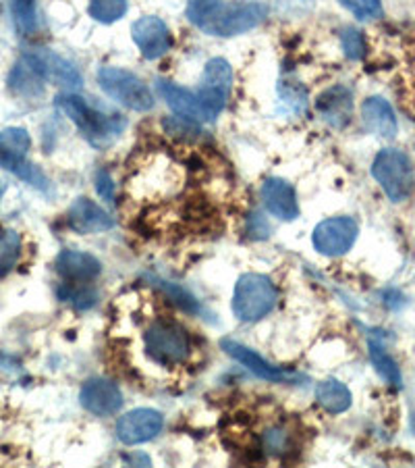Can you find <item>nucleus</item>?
<instances>
[{
  "label": "nucleus",
  "instance_id": "1",
  "mask_svg": "<svg viewBox=\"0 0 415 468\" xmlns=\"http://www.w3.org/2000/svg\"><path fill=\"white\" fill-rule=\"evenodd\" d=\"M55 104L69 117L78 130L83 133L89 146L98 150L110 148L123 135L127 119L115 111L102 109L73 92L58 94Z\"/></svg>",
  "mask_w": 415,
  "mask_h": 468
},
{
  "label": "nucleus",
  "instance_id": "24",
  "mask_svg": "<svg viewBox=\"0 0 415 468\" xmlns=\"http://www.w3.org/2000/svg\"><path fill=\"white\" fill-rule=\"evenodd\" d=\"M11 13L15 27L21 36H34L37 29L36 0H11Z\"/></svg>",
  "mask_w": 415,
  "mask_h": 468
},
{
  "label": "nucleus",
  "instance_id": "9",
  "mask_svg": "<svg viewBox=\"0 0 415 468\" xmlns=\"http://www.w3.org/2000/svg\"><path fill=\"white\" fill-rule=\"evenodd\" d=\"M359 228L351 217H332L314 229V248L324 256H343L358 239Z\"/></svg>",
  "mask_w": 415,
  "mask_h": 468
},
{
  "label": "nucleus",
  "instance_id": "36",
  "mask_svg": "<svg viewBox=\"0 0 415 468\" xmlns=\"http://www.w3.org/2000/svg\"><path fill=\"white\" fill-rule=\"evenodd\" d=\"M411 429H413V433H415V412L411 414Z\"/></svg>",
  "mask_w": 415,
  "mask_h": 468
},
{
  "label": "nucleus",
  "instance_id": "10",
  "mask_svg": "<svg viewBox=\"0 0 415 468\" xmlns=\"http://www.w3.org/2000/svg\"><path fill=\"white\" fill-rule=\"evenodd\" d=\"M24 58L34 69L40 73V78L47 84H55L65 90H79L83 86V78L71 60L63 58L52 50H32L26 52Z\"/></svg>",
  "mask_w": 415,
  "mask_h": 468
},
{
  "label": "nucleus",
  "instance_id": "37",
  "mask_svg": "<svg viewBox=\"0 0 415 468\" xmlns=\"http://www.w3.org/2000/svg\"><path fill=\"white\" fill-rule=\"evenodd\" d=\"M0 196H3V187H0Z\"/></svg>",
  "mask_w": 415,
  "mask_h": 468
},
{
  "label": "nucleus",
  "instance_id": "22",
  "mask_svg": "<svg viewBox=\"0 0 415 468\" xmlns=\"http://www.w3.org/2000/svg\"><path fill=\"white\" fill-rule=\"evenodd\" d=\"M316 402H318L322 410H327L330 414H341L345 410H349L353 398L345 383L337 379H327L318 383V388H316Z\"/></svg>",
  "mask_w": 415,
  "mask_h": 468
},
{
  "label": "nucleus",
  "instance_id": "27",
  "mask_svg": "<svg viewBox=\"0 0 415 468\" xmlns=\"http://www.w3.org/2000/svg\"><path fill=\"white\" fill-rule=\"evenodd\" d=\"M164 130L169 132L172 138H179V140H195L202 133L200 121L181 117V115L164 119Z\"/></svg>",
  "mask_w": 415,
  "mask_h": 468
},
{
  "label": "nucleus",
  "instance_id": "5",
  "mask_svg": "<svg viewBox=\"0 0 415 468\" xmlns=\"http://www.w3.org/2000/svg\"><path fill=\"white\" fill-rule=\"evenodd\" d=\"M32 148V138L24 127H6L0 132V167L11 171L13 176L21 177L27 184H32L40 190H47V177L44 173L26 161V156Z\"/></svg>",
  "mask_w": 415,
  "mask_h": 468
},
{
  "label": "nucleus",
  "instance_id": "20",
  "mask_svg": "<svg viewBox=\"0 0 415 468\" xmlns=\"http://www.w3.org/2000/svg\"><path fill=\"white\" fill-rule=\"evenodd\" d=\"M158 94L164 98V102L177 112L181 117H190L195 121H203V109L198 92H190V90L172 84L169 80L156 81Z\"/></svg>",
  "mask_w": 415,
  "mask_h": 468
},
{
  "label": "nucleus",
  "instance_id": "16",
  "mask_svg": "<svg viewBox=\"0 0 415 468\" xmlns=\"http://www.w3.org/2000/svg\"><path fill=\"white\" fill-rule=\"evenodd\" d=\"M260 196L268 213L276 218H281V221H296L299 217L296 190H293V186L286 179H281V177L266 179L262 184Z\"/></svg>",
  "mask_w": 415,
  "mask_h": 468
},
{
  "label": "nucleus",
  "instance_id": "11",
  "mask_svg": "<svg viewBox=\"0 0 415 468\" xmlns=\"http://www.w3.org/2000/svg\"><path fill=\"white\" fill-rule=\"evenodd\" d=\"M221 348L229 354L233 360H237L239 365H244L249 373H254L255 377H260L264 381L270 383H297L304 379V377L291 371H285L281 367L270 365L268 360H264L258 352H254L247 346L233 342V339H223Z\"/></svg>",
  "mask_w": 415,
  "mask_h": 468
},
{
  "label": "nucleus",
  "instance_id": "23",
  "mask_svg": "<svg viewBox=\"0 0 415 468\" xmlns=\"http://www.w3.org/2000/svg\"><path fill=\"white\" fill-rule=\"evenodd\" d=\"M368 354H369V360H372V365L376 368V373H379L384 381L395 385V388H401V368L397 367V362L392 360L390 354L382 348L379 342H369L368 344Z\"/></svg>",
  "mask_w": 415,
  "mask_h": 468
},
{
  "label": "nucleus",
  "instance_id": "33",
  "mask_svg": "<svg viewBox=\"0 0 415 468\" xmlns=\"http://www.w3.org/2000/svg\"><path fill=\"white\" fill-rule=\"evenodd\" d=\"M270 231H273V228H270V223L266 221V217H262L260 213H254L252 217H249V221H247L249 238L266 239L270 236Z\"/></svg>",
  "mask_w": 415,
  "mask_h": 468
},
{
  "label": "nucleus",
  "instance_id": "13",
  "mask_svg": "<svg viewBox=\"0 0 415 468\" xmlns=\"http://www.w3.org/2000/svg\"><path fill=\"white\" fill-rule=\"evenodd\" d=\"M164 417L154 409H138L127 412L125 417H120L117 422V437L125 445H140L162 431Z\"/></svg>",
  "mask_w": 415,
  "mask_h": 468
},
{
  "label": "nucleus",
  "instance_id": "8",
  "mask_svg": "<svg viewBox=\"0 0 415 468\" xmlns=\"http://www.w3.org/2000/svg\"><path fill=\"white\" fill-rule=\"evenodd\" d=\"M233 86V69L229 60L224 58H210L206 63V71H203V86L198 92L203 109V121L213 123L226 104Z\"/></svg>",
  "mask_w": 415,
  "mask_h": 468
},
{
  "label": "nucleus",
  "instance_id": "31",
  "mask_svg": "<svg viewBox=\"0 0 415 468\" xmlns=\"http://www.w3.org/2000/svg\"><path fill=\"white\" fill-rule=\"evenodd\" d=\"M158 283H161V288L169 293L171 300L183 308L185 313H192V314L202 313V306L198 304V300H195L192 293H187L183 288H179L177 283H169V282H158Z\"/></svg>",
  "mask_w": 415,
  "mask_h": 468
},
{
  "label": "nucleus",
  "instance_id": "4",
  "mask_svg": "<svg viewBox=\"0 0 415 468\" xmlns=\"http://www.w3.org/2000/svg\"><path fill=\"white\" fill-rule=\"evenodd\" d=\"M372 176L392 202L405 200L415 184L411 158L397 148H384L376 154L372 163Z\"/></svg>",
  "mask_w": 415,
  "mask_h": 468
},
{
  "label": "nucleus",
  "instance_id": "26",
  "mask_svg": "<svg viewBox=\"0 0 415 468\" xmlns=\"http://www.w3.org/2000/svg\"><path fill=\"white\" fill-rule=\"evenodd\" d=\"M130 9L127 0H89V17L100 21V24H115Z\"/></svg>",
  "mask_w": 415,
  "mask_h": 468
},
{
  "label": "nucleus",
  "instance_id": "15",
  "mask_svg": "<svg viewBox=\"0 0 415 468\" xmlns=\"http://www.w3.org/2000/svg\"><path fill=\"white\" fill-rule=\"evenodd\" d=\"M316 112L324 123L343 130L353 117V92L347 86H332L316 98Z\"/></svg>",
  "mask_w": 415,
  "mask_h": 468
},
{
  "label": "nucleus",
  "instance_id": "32",
  "mask_svg": "<svg viewBox=\"0 0 415 468\" xmlns=\"http://www.w3.org/2000/svg\"><path fill=\"white\" fill-rule=\"evenodd\" d=\"M264 450L270 452V454H285L289 450V433L281 427L270 429V431L264 433Z\"/></svg>",
  "mask_w": 415,
  "mask_h": 468
},
{
  "label": "nucleus",
  "instance_id": "18",
  "mask_svg": "<svg viewBox=\"0 0 415 468\" xmlns=\"http://www.w3.org/2000/svg\"><path fill=\"white\" fill-rule=\"evenodd\" d=\"M57 273L67 282H92L102 273V264L96 256L79 250H63L57 256Z\"/></svg>",
  "mask_w": 415,
  "mask_h": 468
},
{
  "label": "nucleus",
  "instance_id": "6",
  "mask_svg": "<svg viewBox=\"0 0 415 468\" xmlns=\"http://www.w3.org/2000/svg\"><path fill=\"white\" fill-rule=\"evenodd\" d=\"M143 344L148 356L162 367L181 365L190 356V339L185 329L171 321H156L143 335Z\"/></svg>",
  "mask_w": 415,
  "mask_h": 468
},
{
  "label": "nucleus",
  "instance_id": "25",
  "mask_svg": "<svg viewBox=\"0 0 415 468\" xmlns=\"http://www.w3.org/2000/svg\"><path fill=\"white\" fill-rule=\"evenodd\" d=\"M21 256V236L13 229L0 231V277L13 271Z\"/></svg>",
  "mask_w": 415,
  "mask_h": 468
},
{
  "label": "nucleus",
  "instance_id": "14",
  "mask_svg": "<svg viewBox=\"0 0 415 468\" xmlns=\"http://www.w3.org/2000/svg\"><path fill=\"white\" fill-rule=\"evenodd\" d=\"M81 406L94 417H110L123 406V391L109 379H89L79 391Z\"/></svg>",
  "mask_w": 415,
  "mask_h": 468
},
{
  "label": "nucleus",
  "instance_id": "28",
  "mask_svg": "<svg viewBox=\"0 0 415 468\" xmlns=\"http://www.w3.org/2000/svg\"><path fill=\"white\" fill-rule=\"evenodd\" d=\"M341 47H343V52L347 55V58H351V60H361L368 52L366 37L356 27H343Z\"/></svg>",
  "mask_w": 415,
  "mask_h": 468
},
{
  "label": "nucleus",
  "instance_id": "7",
  "mask_svg": "<svg viewBox=\"0 0 415 468\" xmlns=\"http://www.w3.org/2000/svg\"><path fill=\"white\" fill-rule=\"evenodd\" d=\"M268 15V6L264 3H235L221 5L218 11L200 29L210 36H239L249 29L258 27Z\"/></svg>",
  "mask_w": 415,
  "mask_h": 468
},
{
  "label": "nucleus",
  "instance_id": "17",
  "mask_svg": "<svg viewBox=\"0 0 415 468\" xmlns=\"http://www.w3.org/2000/svg\"><path fill=\"white\" fill-rule=\"evenodd\" d=\"M69 225L78 233H104L115 228V218L94 200L78 198L69 207Z\"/></svg>",
  "mask_w": 415,
  "mask_h": 468
},
{
  "label": "nucleus",
  "instance_id": "2",
  "mask_svg": "<svg viewBox=\"0 0 415 468\" xmlns=\"http://www.w3.org/2000/svg\"><path fill=\"white\" fill-rule=\"evenodd\" d=\"M278 300V293L270 277L260 273H245L237 279L233 293V313L239 321L255 323L270 314Z\"/></svg>",
  "mask_w": 415,
  "mask_h": 468
},
{
  "label": "nucleus",
  "instance_id": "30",
  "mask_svg": "<svg viewBox=\"0 0 415 468\" xmlns=\"http://www.w3.org/2000/svg\"><path fill=\"white\" fill-rule=\"evenodd\" d=\"M347 11H351L358 19H379L382 17L380 0H338Z\"/></svg>",
  "mask_w": 415,
  "mask_h": 468
},
{
  "label": "nucleus",
  "instance_id": "3",
  "mask_svg": "<svg viewBox=\"0 0 415 468\" xmlns=\"http://www.w3.org/2000/svg\"><path fill=\"white\" fill-rule=\"evenodd\" d=\"M96 78L102 92L117 101L120 107L135 112H148L154 109L152 90L135 73L120 69V67H102Z\"/></svg>",
  "mask_w": 415,
  "mask_h": 468
},
{
  "label": "nucleus",
  "instance_id": "34",
  "mask_svg": "<svg viewBox=\"0 0 415 468\" xmlns=\"http://www.w3.org/2000/svg\"><path fill=\"white\" fill-rule=\"evenodd\" d=\"M96 190L100 194V198H104L109 205H115V184H112L110 173L109 171H98L96 176Z\"/></svg>",
  "mask_w": 415,
  "mask_h": 468
},
{
  "label": "nucleus",
  "instance_id": "19",
  "mask_svg": "<svg viewBox=\"0 0 415 468\" xmlns=\"http://www.w3.org/2000/svg\"><path fill=\"white\" fill-rule=\"evenodd\" d=\"M361 121L366 130L384 140H392L399 132L395 111L390 104L380 96H372L361 104Z\"/></svg>",
  "mask_w": 415,
  "mask_h": 468
},
{
  "label": "nucleus",
  "instance_id": "12",
  "mask_svg": "<svg viewBox=\"0 0 415 468\" xmlns=\"http://www.w3.org/2000/svg\"><path fill=\"white\" fill-rule=\"evenodd\" d=\"M131 36L141 57L148 60L162 58L172 47L171 29L166 27L161 17H154V15H146V17L135 21L131 26Z\"/></svg>",
  "mask_w": 415,
  "mask_h": 468
},
{
  "label": "nucleus",
  "instance_id": "29",
  "mask_svg": "<svg viewBox=\"0 0 415 468\" xmlns=\"http://www.w3.org/2000/svg\"><path fill=\"white\" fill-rule=\"evenodd\" d=\"M221 5V0H190V3H187V19H190L193 26L202 27L218 11Z\"/></svg>",
  "mask_w": 415,
  "mask_h": 468
},
{
  "label": "nucleus",
  "instance_id": "35",
  "mask_svg": "<svg viewBox=\"0 0 415 468\" xmlns=\"http://www.w3.org/2000/svg\"><path fill=\"white\" fill-rule=\"evenodd\" d=\"M278 6H281L283 11H291V9H297V11H307L312 9L314 0H276Z\"/></svg>",
  "mask_w": 415,
  "mask_h": 468
},
{
  "label": "nucleus",
  "instance_id": "21",
  "mask_svg": "<svg viewBox=\"0 0 415 468\" xmlns=\"http://www.w3.org/2000/svg\"><path fill=\"white\" fill-rule=\"evenodd\" d=\"M9 88L15 96L26 98V101H36L44 94V88H47V81L40 78L32 65L21 57L19 63L13 67L9 75Z\"/></svg>",
  "mask_w": 415,
  "mask_h": 468
}]
</instances>
